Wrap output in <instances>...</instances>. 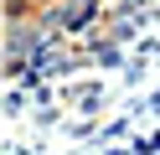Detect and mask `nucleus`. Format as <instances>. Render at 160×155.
<instances>
[{
  "instance_id": "obj_1",
  "label": "nucleus",
  "mask_w": 160,
  "mask_h": 155,
  "mask_svg": "<svg viewBox=\"0 0 160 155\" xmlns=\"http://www.w3.org/2000/svg\"><path fill=\"white\" fill-rule=\"evenodd\" d=\"M93 16H98V0H62V5L52 10V26L67 31V36H88Z\"/></svg>"
}]
</instances>
